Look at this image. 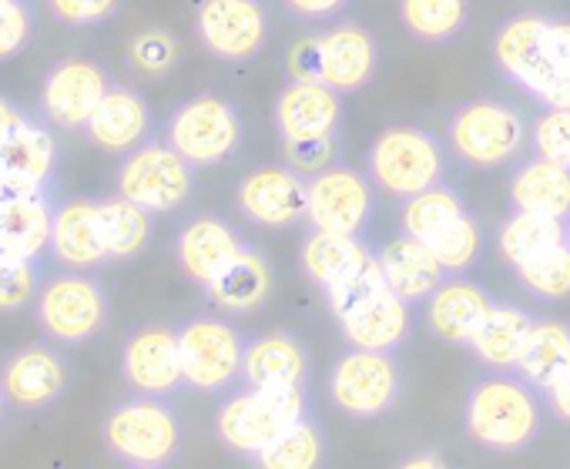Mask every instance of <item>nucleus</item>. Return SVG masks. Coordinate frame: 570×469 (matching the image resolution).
Returning <instances> with one entry per match:
<instances>
[{"instance_id": "obj_1", "label": "nucleus", "mask_w": 570, "mask_h": 469, "mask_svg": "<svg viewBox=\"0 0 570 469\" xmlns=\"http://www.w3.org/2000/svg\"><path fill=\"white\" fill-rule=\"evenodd\" d=\"M493 61L540 108H570V18L513 14L493 34Z\"/></svg>"}, {"instance_id": "obj_2", "label": "nucleus", "mask_w": 570, "mask_h": 469, "mask_svg": "<svg viewBox=\"0 0 570 469\" xmlns=\"http://www.w3.org/2000/svg\"><path fill=\"white\" fill-rule=\"evenodd\" d=\"M547 399L517 372L490 369L463 399L466 436L490 452H523L547 429Z\"/></svg>"}, {"instance_id": "obj_3", "label": "nucleus", "mask_w": 570, "mask_h": 469, "mask_svg": "<svg viewBox=\"0 0 570 469\" xmlns=\"http://www.w3.org/2000/svg\"><path fill=\"white\" fill-rule=\"evenodd\" d=\"M101 442L121 466L165 469L181 459L185 422L168 396L131 392L105 416Z\"/></svg>"}, {"instance_id": "obj_4", "label": "nucleus", "mask_w": 570, "mask_h": 469, "mask_svg": "<svg viewBox=\"0 0 570 469\" xmlns=\"http://www.w3.org/2000/svg\"><path fill=\"white\" fill-rule=\"evenodd\" d=\"M313 416L309 386H235L215 412V436L245 459L268 449L285 429Z\"/></svg>"}, {"instance_id": "obj_5", "label": "nucleus", "mask_w": 570, "mask_h": 469, "mask_svg": "<svg viewBox=\"0 0 570 469\" xmlns=\"http://www.w3.org/2000/svg\"><path fill=\"white\" fill-rule=\"evenodd\" d=\"M289 81H320L340 94L363 91L380 71V41L363 24H333L296 38L285 51Z\"/></svg>"}, {"instance_id": "obj_6", "label": "nucleus", "mask_w": 570, "mask_h": 469, "mask_svg": "<svg viewBox=\"0 0 570 469\" xmlns=\"http://www.w3.org/2000/svg\"><path fill=\"white\" fill-rule=\"evenodd\" d=\"M366 171L383 194L403 201L446 181L450 148L423 124H390L373 138L366 151Z\"/></svg>"}, {"instance_id": "obj_7", "label": "nucleus", "mask_w": 570, "mask_h": 469, "mask_svg": "<svg viewBox=\"0 0 570 469\" xmlns=\"http://www.w3.org/2000/svg\"><path fill=\"white\" fill-rule=\"evenodd\" d=\"M530 124L523 111L497 94L463 101L446 121V148L466 168H503L523 154Z\"/></svg>"}, {"instance_id": "obj_8", "label": "nucleus", "mask_w": 570, "mask_h": 469, "mask_svg": "<svg viewBox=\"0 0 570 469\" xmlns=\"http://www.w3.org/2000/svg\"><path fill=\"white\" fill-rule=\"evenodd\" d=\"M31 309L41 336L68 349L101 339L115 316L111 296L101 279L78 269H58L55 276H48Z\"/></svg>"}, {"instance_id": "obj_9", "label": "nucleus", "mask_w": 570, "mask_h": 469, "mask_svg": "<svg viewBox=\"0 0 570 469\" xmlns=\"http://www.w3.org/2000/svg\"><path fill=\"white\" fill-rule=\"evenodd\" d=\"M165 141L198 171L232 161L245 144V118L238 104L218 91L185 98L165 121Z\"/></svg>"}, {"instance_id": "obj_10", "label": "nucleus", "mask_w": 570, "mask_h": 469, "mask_svg": "<svg viewBox=\"0 0 570 469\" xmlns=\"http://www.w3.org/2000/svg\"><path fill=\"white\" fill-rule=\"evenodd\" d=\"M248 336L225 312H198L178 322L185 386L205 396H225L242 386Z\"/></svg>"}, {"instance_id": "obj_11", "label": "nucleus", "mask_w": 570, "mask_h": 469, "mask_svg": "<svg viewBox=\"0 0 570 469\" xmlns=\"http://www.w3.org/2000/svg\"><path fill=\"white\" fill-rule=\"evenodd\" d=\"M115 181L118 194L131 198L151 214H171L195 198L198 168L165 138H148L145 144L121 154Z\"/></svg>"}, {"instance_id": "obj_12", "label": "nucleus", "mask_w": 570, "mask_h": 469, "mask_svg": "<svg viewBox=\"0 0 570 469\" xmlns=\"http://www.w3.org/2000/svg\"><path fill=\"white\" fill-rule=\"evenodd\" d=\"M330 399L333 406L356 419L370 422L386 416L400 396H403V369L396 362V352H373L350 346L343 356L330 366Z\"/></svg>"}, {"instance_id": "obj_13", "label": "nucleus", "mask_w": 570, "mask_h": 469, "mask_svg": "<svg viewBox=\"0 0 570 469\" xmlns=\"http://www.w3.org/2000/svg\"><path fill=\"white\" fill-rule=\"evenodd\" d=\"M0 382L18 412L55 409L78 382L68 346L38 339L0 356Z\"/></svg>"}, {"instance_id": "obj_14", "label": "nucleus", "mask_w": 570, "mask_h": 469, "mask_svg": "<svg viewBox=\"0 0 570 469\" xmlns=\"http://www.w3.org/2000/svg\"><path fill=\"white\" fill-rule=\"evenodd\" d=\"M195 38L215 61L248 64L268 48L272 11L265 0H202Z\"/></svg>"}, {"instance_id": "obj_15", "label": "nucleus", "mask_w": 570, "mask_h": 469, "mask_svg": "<svg viewBox=\"0 0 570 469\" xmlns=\"http://www.w3.org/2000/svg\"><path fill=\"white\" fill-rule=\"evenodd\" d=\"M115 74L105 61L95 58H61L45 71L38 111L58 131H85L98 104L111 91Z\"/></svg>"}, {"instance_id": "obj_16", "label": "nucleus", "mask_w": 570, "mask_h": 469, "mask_svg": "<svg viewBox=\"0 0 570 469\" xmlns=\"http://www.w3.org/2000/svg\"><path fill=\"white\" fill-rule=\"evenodd\" d=\"M235 208L258 228H299L309 224V174L278 164H258L242 174Z\"/></svg>"}, {"instance_id": "obj_17", "label": "nucleus", "mask_w": 570, "mask_h": 469, "mask_svg": "<svg viewBox=\"0 0 570 469\" xmlns=\"http://www.w3.org/2000/svg\"><path fill=\"white\" fill-rule=\"evenodd\" d=\"M121 376L131 392L145 396H175L188 389L178 349V326L138 322L121 342Z\"/></svg>"}, {"instance_id": "obj_18", "label": "nucleus", "mask_w": 570, "mask_h": 469, "mask_svg": "<svg viewBox=\"0 0 570 469\" xmlns=\"http://www.w3.org/2000/svg\"><path fill=\"white\" fill-rule=\"evenodd\" d=\"M376 204V184L370 171L333 164L309 174V228L336 234H363Z\"/></svg>"}, {"instance_id": "obj_19", "label": "nucleus", "mask_w": 570, "mask_h": 469, "mask_svg": "<svg viewBox=\"0 0 570 469\" xmlns=\"http://www.w3.org/2000/svg\"><path fill=\"white\" fill-rule=\"evenodd\" d=\"M61 144L55 124L41 111H24L18 124L0 134V178L14 188L58 184Z\"/></svg>"}, {"instance_id": "obj_20", "label": "nucleus", "mask_w": 570, "mask_h": 469, "mask_svg": "<svg viewBox=\"0 0 570 469\" xmlns=\"http://www.w3.org/2000/svg\"><path fill=\"white\" fill-rule=\"evenodd\" d=\"M252 242L245 231L222 214H198L181 224L175 239V259L195 286L215 282Z\"/></svg>"}, {"instance_id": "obj_21", "label": "nucleus", "mask_w": 570, "mask_h": 469, "mask_svg": "<svg viewBox=\"0 0 570 469\" xmlns=\"http://www.w3.org/2000/svg\"><path fill=\"white\" fill-rule=\"evenodd\" d=\"M58 201V184L11 188L0 198V246H8L24 259L48 262Z\"/></svg>"}, {"instance_id": "obj_22", "label": "nucleus", "mask_w": 570, "mask_h": 469, "mask_svg": "<svg viewBox=\"0 0 570 469\" xmlns=\"http://www.w3.org/2000/svg\"><path fill=\"white\" fill-rule=\"evenodd\" d=\"M51 262L58 269L98 272L111 266L101 231V201L91 194H75L58 201L55 234H51Z\"/></svg>"}, {"instance_id": "obj_23", "label": "nucleus", "mask_w": 570, "mask_h": 469, "mask_svg": "<svg viewBox=\"0 0 570 469\" xmlns=\"http://www.w3.org/2000/svg\"><path fill=\"white\" fill-rule=\"evenodd\" d=\"M343 98L340 91L320 84V81H289L272 108V124L278 138H320V134H340L343 128Z\"/></svg>"}, {"instance_id": "obj_24", "label": "nucleus", "mask_w": 570, "mask_h": 469, "mask_svg": "<svg viewBox=\"0 0 570 469\" xmlns=\"http://www.w3.org/2000/svg\"><path fill=\"white\" fill-rule=\"evenodd\" d=\"M85 134L108 154H128L131 148L155 138V111L138 88L115 81L95 118L88 121Z\"/></svg>"}, {"instance_id": "obj_25", "label": "nucleus", "mask_w": 570, "mask_h": 469, "mask_svg": "<svg viewBox=\"0 0 570 469\" xmlns=\"http://www.w3.org/2000/svg\"><path fill=\"white\" fill-rule=\"evenodd\" d=\"M343 339L356 349L396 352L413 336V306L390 286L340 316Z\"/></svg>"}, {"instance_id": "obj_26", "label": "nucleus", "mask_w": 570, "mask_h": 469, "mask_svg": "<svg viewBox=\"0 0 570 469\" xmlns=\"http://www.w3.org/2000/svg\"><path fill=\"white\" fill-rule=\"evenodd\" d=\"M493 292L473 279L450 276L430 299H426V326L446 346L470 349L480 322L493 309Z\"/></svg>"}, {"instance_id": "obj_27", "label": "nucleus", "mask_w": 570, "mask_h": 469, "mask_svg": "<svg viewBox=\"0 0 570 469\" xmlns=\"http://www.w3.org/2000/svg\"><path fill=\"white\" fill-rule=\"evenodd\" d=\"M313 356L303 336L289 329H268L248 336L242 382L245 386H309Z\"/></svg>"}, {"instance_id": "obj_28", "label": "nucleus", "mask_w": 570, "mask_h": 469, "mask_svg": "<svg viewBox=\"0 0 570 469\" xmlns=\"http://www.w3.org/2000/svg\"><path fill=\"white\" fill-rule=\"evenodd\" d=\"M272 296H275V269L255 246H248L215 282L205 286L208 306L225 316L262 312L272 302Z\"/></svg>"}, {"instance_id": "obj_29", "label": "nucleus", "mask_w": 570, "mask_h": 469, "mask_svg": "<svg viewBox=\"0 0 570 469\" xmlns=\"http://www.w3.org/2000/svg\"><path fill=\"white\" fill-rule=\"evenodd\" d=\"M376 256H380L386 286L396 296H403L410 306L426 302L450 279V272L443 269L436 252L426 242L413 239V234H403V231L396 234V239H390Z\"/></svg>"}, {"instance_id": "obj_30", "label": "nucleus", "mask_w": 570, "mask_h": 469, "mask_svg": "<svg viewBox=\"0 0 570 469\" xmlns=\"http://www.w3.org/2000/svg\"><path fill=\"white\" fill-rule=\"evenodd\" d=\"M567 242V224L557 214H540V211H520L513 208L493 231V246L497 256L517 272L550 249Z\"/></svg>"}, {"instance_id": "obj_31", "label": "nucleus", "mask_w": 570, "mask_h": 469, "mask_svg": "<svg viewBox=\"0 0 570 469\" xmlns=\"http://www.w3.org/2000/svg\"><path fill=\"white\" fill-rule=\"evenodd\" d=\"M537 319L523 309V306H513V302H493V309L487 312V319L480 322L470 349L473 356L487 366V369H497V372H513L520 356H523V346L533 332Z\"/></svg>"}, {"instance_id": "obj_32", "label": "nucleus", "mask_w": 570, "mask_h": 469, "mask_svg": "<svg viewBox=\"0 0 570 469\" xmlns=\"http://www.w3.org/2000/svg\"><path fill=\"white\" fill-rule=\"evenodd\" d=\"M507 194H510V204L520 211L567 218L570 214V168L533 154L513 171Z\"/></svg>"}, {"instance_id": "obj_33", "label": "nucleus", "mask_w": 570, "mask_h": 469, "mask_svg": "<svg viewBox=\"0 0 570 469\" xmlns=\"http://www.w3.org/2000/svg\"><path fill=\"white\" fill-rule=\"evenodd\" d=\"M98 201H101V231H105V249L111 266L141 259L155 239V214L118 191L101 194Z\"/></svg>"}, {"instance_id": "obj_34", "label": "nucleus", "mask_w": 570, "mask_h": 469, "mask_svg": "<svg viewBox=\"0 0 570 469\" xmlns=\"http://www.w3.org/2000/svg\"><path fill=\"white\" fill-rule=\"evenodd\" d=\"M396 11L410 38L446 48L466 34L473 4L470 0H396Z\"/></svg>"}, {"instance_id": "obj_35", "label": "nucleus", "mask_w": 570, "mask_h": 469, "mask_svg": "<svg viewBox=\"0 0 570 469\" xmlns=\"http://www.w3.org/2000/svg\"><path fill=\"white\" fill-rule=\"evenodd\" d=\"M567 369H570V326L560 319H537L513 372L527 379L533 389L547 392Z\"/></svg>"}, {"instance_id": "obj_36", "label": "nucleus", "mask_w": 570, "mask_h": 469, "mask_svg": "<svg viewBox=\"0 0 570 469\" xmlns=\"http://www.w3.org/2000/svg\"><path fill=\"white\" fill-rule=\"evenodd\" d=\"M470 214L466 211V201L460 198V191H453L446 181L436 184V188H426L420 194H410L403 198L400 204V224H403V234H413V239L433 246L440 242L443 234L463 218Z\"/></svg>"}, {"instance_id": "obj_37", "label": "nucleus", "mask_w": 570, "mask_h": 469, "mask_svg": "<svg viewBox=\"0 0 570 469\" xmlns=\"http://www.w3.org/2000/svg\"><path fill=\"white\" fill-rule=\"evenodd\" d=\"M370 246L363 242V234H336L313 228L303 239V269L313 279V286L330 289Z\"/></svg>"}, {"instance_id": "obj_38", "label": "nucleus", "mask_w": 570, "mask_h": 469, "mask_svg": "<svg viewBox=\"0 0 570 469\" xmlns=\"http://www.w3.org/2000/svg\"><path fill=\"white\" fill-rule=\"evenodd\" d=\"M326 459L323 432L313 416L296 422L293 429H285L268 449H262L252 462L262 469H316Z\"/></svg>"}, {"instance_id": "obj_39", "label": "nucleus", "mask_w": 570, "mask_h": 469, "mask_svg": "<svg viewBox=\"0 0 570 469\" xmlns=\"http://www.w3.org/2000/svg\"><path fill=\"white\" fill-rule=\"evenodd\" d=\"M45 282V262L24 259L0 246V316H14L35 306Z\"/></svg>"}, {"instance_id": "obj_40", "label": "nucleus", "mask_w": 570, "mask_h": 469, "mask_svg": "<svg viewBox=\"0 0 570 469\" xmlns=\"http://www.w3.org/2000/svg\"><path fill=\"white\" fill-rule=\"evenodd\" d=\"M513 276L523 286V292L533 296L540 306H557V302L570 299V246L563 242V246L550 249L547 256L517 269Z\"/></svg>"}, {"instance_id": "obj_41", "label": "nucleus", "mask_w": 570, "mask_h": 469, "mask_svg": "<svg viewBox=\"0 0 570 469\" xmlns=\"http://www.w3.org/2000/svg\"><path fill=\"white\" fill-rule=\"evenodd\" d=\"M380 289H386V279H383V266H380V256L373 249H366L330 289H323L326 296V306L333 309V316L340 319L343 312H350L353 306H360L363 299L376 296Z\"/></svg>"}, {"instance_id": "obj_42", "label": "nucleus", "mask_w": 570, "mask_h": 469, "mask_svg": "<svg viewBox=\"0 0 570 469\" xmlns=\"http://www.w3.org/2000/svg\"><path fill=\"white\" fill-rule=\"evenodd\" d=\"M128 61L145 78H165L181 61V41L168 28H145L128 44Z\"/></svg>"}, {"instance_id": "obj_43", "label": "nucleus", "mask_w": 570, "mask_h": 469, "mask_svg": "<svg viewBox=\"0 0 570 469\" xmlns=\"http://www.w3.org/2000/svg\"><path fill=\"white\" fill-rule=\"evenodd\" d=\"M483 224L473 214H463L440 242H433L430 249L436 252V259L443 262V269L450 276H463L483 252Z\"/></svg>"}, {"instance_id": "obj_44", "label": "nucleus", "mask_w": 570, "mask_h": 469, "mask_svg": "<svg viewBox=\"0 0 570 469\" xmlns=\"http://www.w3.org/2000/svg\"><path fill=\"white\" fill-rule=\"evenodd\" d=\"M530 148L537 158L570 168V108H543L530 121Z\"/></svg>"}, {"instance_id": "obj_45", "label": "nucleus", "mask_w": 570, "mask_h": 469, "mask_svg": "<svg viewBox=\"0 0 570 469\" xmlns=\"http://www.w3.org/2000/svg\"><path fill=\"white\" fill-rule=\"evenodd\" d=\"M343 158V141L340 134H320V138H282V161L303 171V174H320Z\"/></svg>"}, {"instance_id": "obj_46", "label": "nucleus", "mask_w": 570, "mask_h": 469, "mask_svg": "<svg viewBox=\"0 0 570 469\" xmlns=\"http://www.w3.org/2000/svg\"><path fill=\"white\" fill-rule=\"evenodd\" d=\"M38 34V8L35 0H11L0 8V61L21 58Z\"/></svg>"}, {"instance_id": "obj_47", "label": "nucleus", "mask_w": 570, "mask_h": 469, "mask_svg": "<svg viewBox=\"0 0 570 469\" xmlns=\"http://www.w3.org/2000/svg\"><path fill=\"white\" fill-rule=\"evenodd\" d=\"M45 4L55 24L71 31H88L115 21L118 11L125 8V0H45Z\"/></svg>"}, {"instance_id": "obj_48", "label": "nucleus", "mask_w": 570, "mask_h": 469, "mask_svg": "<svg viewBox=\"0 0 570 469\" xmlns=\"http://www.w3.org/2000/svg\"><path fill=\"white\" fill-rule=\"evenodd\" d=\"M353 0H282V8L289 18L306 24H330L350 11Z\"/></svg>"}, {"instance_id": "obj_49", "label": "nucleus", "mask_w": 570, "mask_h": 469, "mask_svg": "<svg viewBox=\"0 0 570 469\" xmlns=\"http://www.w3.org/2000/svg\"><path fill=\"white\" fill-rule=\"evenodd\" d=\"M543 399H547V409H550V416L553 419H560L563 426H570V369L543 392Z\"/></svg>"}, {"instance_id": "obj_50", "label": "nucleus", "mask_w": 570, "mask_h": 469, "mask_svg": "<svg viewBox=\"0 0 570 469\" xmlns=\"http://www.w3.org/2000/svg\"><path fill=\"white\" fill-rule=\"evenodd\" d=\"M400 466H406V469H433V466H446V459L430 446V449H423V452H410V456H403V459H400Z\"/></svg>"}, {"instance_id": "obj_51", "label": "nucleus", "mask_w": 570, "mask_h": 469, "mask_svg": "<svg viewBox=\"0 0 570 469\" xmlns=\"http://www.w3.org/2000/svg\"><path fill=\"white\" fill-rule=\"evenodd\" d=\"M24 104H18L14 98H8V94H0V134H4L11 124H18L21 118H24Z\"/></svg>"}, {"instance_id": "obj_52", "label": "nucleus", "mask_w": 570, "mask_h": 469, "mask_svg": "<svg viewBox=\"0 0 570 469\" xmlns=\"http://www.w3.org/2000/svg\"><path fill=\"white\" fill-rule=\"evenodd\" d=\"M14 412H18V409L11 406V399H8V392H4V382H0V429H4V426L11 422Z\"/></svg>"}, {"instance_id": "obj_53", "label": "nucleus", "mask_w": 570, "mask_h": 469, "mask_svg": "<svg viewBox=\"0 0 570 469\" xmlns=\"http://www.w3.org/2000/svg\"><path fill=\"white\" fill-rule=\"evenodd\" d=\"M11 188H14V184H8V181H4V178H0V198H4V194H8V191H11Z\"/></svg>"}, {"instance_id": "obj_54", "label": "nucleus", "mask_w": 570, "mask_h": 469, "mask_svg": "<svg viewBox=\"0 0 570 469\" xmlns=\"http://www.w3.org/2000/svg\"><path fill=\"white\" fill-rule=\"evenodd\" d=\"M563 224H567V246H570V214L563 218Z\"/></svg>"}, {"instance_id": "obj_55", "label": "nucleus", "mask_w": 570, "mask_h": 469, "mask_svg": "<svg viewBox=\"0 0 570 469\" xmlns=\"http://www.w3.org/2000/svg\"><path fill=\"white\" fill-rule=\"evenodd\" d=\"M4 4H11V0H0V8H4Z\"/></svg>"}]
</instances>
